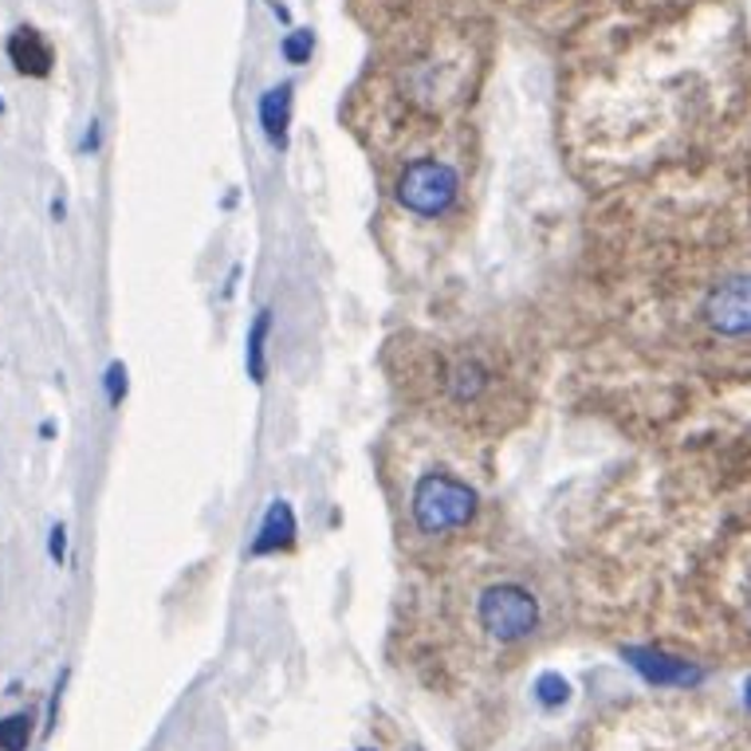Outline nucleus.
<instances>
[{"label":"nucleus","mask_w":751,"mask_h":751,"mask_svg":"<svg viewBox=\"0 0 751 751\" xmlns=\"http://www.w3.org/2000/svg\"><path fill=\"white\" fill-rule=\"evenodd\" d=\"M409 508H414V524L422 527L425 536H445V531H457V527L473 519L476 493L449 473H425L414 484Z\"/></svg>","instance_id":"f257e3e1"},{"label":"nucleus","mask_w":751,"mask_h":751,"mask_svg":"<svg viewBox=\"0 0 751 751\" xmlns=\"http://www.w3.org/2000/svg\"><path fill=\"white\" fill-rule=\"evenodd\" d=\"M476 618H480L488 638L511 646V641H524L539 630V602L519 582H496L476 602Z\"/></svg>","instance_id":"f03ea898"},{"label":"nucleus","mask_w":751,"mask_h":751,"mask_svg":"<svg viewBox=\"0 0 751 751\" xmlns=\"http://www.w3.org/2000/svg\"><path fill=\"white\" fill-rule=\"evenodd\" d=\"M460 193V177L449 162H437V158H422V162H409L397 177V205L409 209L414 216H440L449 213L453 201Z\"/></svg>","instance_id":"7ed1b4c3"},{"label":"nucleus","mask_w":751,"mask_h":751,"mask_svg":"<svg viewBox=\"0 0 751 751\" xmlns=\"http://www.w3.org/2000/svg\"><path fill=\"white\" fill-rule=\"evenodd\" d=\"M704 323L724 338H743L751 335V276H728L704 295L700 307Z\"/></svg>","instance_id":"20e7f679"},{"label":"nucleus","mask_w":751,"mask_h":751,"mask_svg":"<svg viewBox=\"0 0 751 751\" xmlns=\"http://www.w3.org/2000/svg\"><path fill=\"white\" fill-rule=\"evenodd\" d=\"M626 661L646 677L649 684H677V689H689V684H700L704 673L681 657L666 653V649H653V646H630L626 649Z\"/></svg>","instance_id":"39448f33"},{"label":"nucleus","mask_w":751,"mask_h":751,"mask_svg":"<svg viewBox=\"0 0 751 751\" xmlns=\"http://www.w3.org/2000/svg\"><path fill=\"white\" fill-rule=\"evenodd\" d=\"M292 83H280V87H268L264 95H260V126H264V139L272 142L276 150L287 146V126H292Z\"/></svg>","instance_id":"423d86ee"},{"label":"nucleus","mask_w":751,"mask_h":751,"mask_svg":"<svg viewBox=\"0 0 751 751\" xmlns=\"http://www.w3.org/2000/svg\"><path fill=\"white\" fill-rule=\"evenodd\" d=\"M9 60L20 75L43 79L52 71V48L43 43V35L35 32V28H17V32L9 35Z\"/></svg>","instance_id":"0eeeda50"},{"label":"nucleus","mask_w":751,"mask_h":751,"mask_svg":"<svg viewBox=\"0 0 751 751\" xmlns=\"http://www.w3.org/2000/svg\"><path fill=\"white\" fill-rule=\"evenodd\" d=\"M295 544V511L287 500H272V508L264 511V524H260L256 539H252V555H272L284 551Z\"/></svg>","instance_id":"6e6552de"},{"label":"nucleus","mask_w":751,"mask_h":751,"mask_svg":"<svg viewBox=\"0 0 751 751\" xmlns=\"http://www.w3.org/2000/svg\"><path fill=\"white\" fill-rule=\"evenodd\" d=\"M268 335H272V312L264 307V312H256V319H252L248 343H244V366H248V378L256 382V386L268 382Z\"/></svg>","instance_id":"1a4fd4ad"},{"label":"nucleus","mask_w":751,"mask_h":751,"mask_svg":"<svg viewBox=\"0 0 751 751\" xmlns=\"http://www.w3.org/2000/svg\"><path fill=\"white\" fill-rule=\"evenodd\" d=\"M484 386H488V371H484L476 358H465V363L453 366L449 374V394L457 406H468V402H476V397L484 394Z\"/></svg>","instance_id":"9d476101"},{"label":"nucleus","mask_w":751,"mask_h":751,"mask_svg":"<svg viewBox=\"0 0 751 751\" xmlns=\"http://www.w3.org/2000/svg\"><path fill=\"white\" fill-rule=\"evenodd\" d=\"M32 712H17V717L0 720V751H28L32 743Z\"/></svg>","instance_id":"9b49d317"},{"label":"nucleus","mask_w":751,"mask_h":751,"mask_svg":"<svg viewBox=\"0 0 751 751\" xmlns=\"http://www.w3.org/2000/svg\"><path fill=\"white\" fill-rule=\"evenodd\" d=\"M312 52H315V32H312V28H292V32L280 40V55H284L287 63H295V68L312 63Z\"/></svg>","instance_id":"f8f14e48"},{"label":"nucleus","mask_w":751,"mask_h":751,"mask_svg":"<svg viewBox=\"0 0 751 751\" xmlns=\"http://www.w3.org/2000/svg\"><path fill=\"white\" fill-rule=\"evenodd\" d=\"M536 697H539V704H544V709H559V704H567V697H570L567 677H562V673H544L536 681Z\"/></svg>","instance_id":"ddd939ff"},{"label":"nucleus","mask_w":751,"mask_h":751,"mask_svg":"<svg viewBox=\"0 0 751 751\" xmlns=\"http://www.w3.org/2000/svg\"><path fill=\"white\" fill-rule=\"evenodd\" d=\"M106 402H111V406H122V397H126V366L122 363H111L106 366Z\"/></svg>","instance_id":"4468645a"},{"label":"nucleus","mask_w":751,"mask_h":751,"mask_svg":"<svg viewBox=\"0 0 751 751\" xmlns=\"http://www.w3.org/2000/svg\"><path fill=\"white\" fill-rule=\"evenodd\" d=\"M48 555H52V562H63V555H68V527L63 524H52V531H48Z\"/></svg>","instance_id":"2eb2a0df"},{"label":"nucleus","mask_w":751,"mask_h":751,"mask_svg":"<svg viewBox=\"0 0 751 751\" xmlns=\"http://www.w3.org/2000/svg\"><path fill=\"white\" fill-rule=\"evenodd\" d=\"M79 150H83V154H95L99 150V122L95 119L87 122V134H83V142H79Z\"/></svg>","instance_id":"dca6fc26"},{"label":"nucleus","mask_w":751,"mask_h":751,"mask_svg":"<svg viewBox=\"0 0 751 751\" xmlns=\"http://www.w3.org/2000/svg\"><path fill=\"white\" fill-rule=\"evenodd\" d=\"M272 12H276V17L284 20V24H287V20H292V12H287V4H280V0H272Z\"/></svg>","instance_id":"f3484780"},{"label":"nucleus","mask_w":751,"mask_h":751,"mask_svg":"<svg viewBox=\"0 0 751 751\" xmlns=\"http://www.w3.org/2000/svg\"><path fill=\"white\" fill-rule=\"evenodd\" d=\"M743 618H748V626H751V587H748V598H743Z\"/></svg>","instance_id":"a211bd4d"},{"label":"nucleus","mask_w":751,"mask_h":751,"mask_svg":"<svg viewBox=\"0 0 751 751\" xmlns=\"http://www.w3.org/2000/svg\"><path fill=\"white\" fill-rule=\"evenodd\" d=\"M748 709H751V681H748Z\"/></svg>","instance_id":"6ab92c4d"},{"label":"nucleus","mask_w":751,"mask_h":751,"mask_svg":"<svg viewBox=\"0 0 751 751\" xmlns=\"http://www.w3.org/2000/svg\"><path fill=\"white\" fill-rule=\"evenodd\" d=\"M0 111H4V103H0Z\"/></svg>","instance_id":"aec40b11"}]
</instances>
